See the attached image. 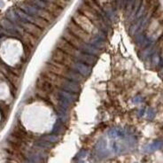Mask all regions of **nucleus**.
Masks as SVG:
<instances>
[{
	"mask_svg": "<svg viewBox=\"0 0 163 163\" xmlns=\"http://www.w3.org/2000/svg\"><path fill=\"white\" fill-rule=\"evenodd\" d=\"M34 22H35V25H37V27L41 28H47L49 26V22L47 20H45L44 19L39 17V18H34L33 19Z\"/></svg>",
	"mask_w": 163,
	"mask_h": 163,
	"instance_id": "12",
	"label": "nucleus"
},
{
	"mask_svg": "<svg viewBox=\"0 0 163 163\" xmlns=\"http://www.w3.org/2000/svg\"><path fill=\"white\" fill-rule=\"evenodd\" d=\"M67 29L73 35H75L76 37H78L84 43H87L90 40V35L87 33L85 30H84L81 27H79L74 20L69 21L67 25Z\"/></svg>",
	"mask_w": 163,
	"mask_h": 163,
	"instance_id": "4",
	"label": "nucleus"
},
{
	"mask_svg": "<svg viewBox=\"0 0 163 163\" xmlns=\"http://www.w3.org/2000/svg\"><path fill=\"white\" fill-rule=\"evenodd\" d=\"M23 26H24V28L27 30V32L29 34L32 35L33 37H39L42 36V34H43L42 29L39 27H37V25L33 24V23H29V22L24 23V25H23Z\"/></svg>",
	"mask_w": 163,
	"mask_h": 163,
	"instance_id": "9",
	"label": "nucleus"
},
{
	"mask_svg": "<svg viewBox=\"0 0 163 163\" xmlns=\"http://www.w3.org/2000/svg\"><path fill=\"white\" fill-rule=\"evenodd\" d=\"M63 39H65L67 42H68L70 44H72L73 46H75V48H80V47H83L84 46V42L80 40L78 37H76L75 35H73L70 31L67 30L65 31L63 33Z\"/></svg>",
	"mask_w": 163,
	"mask_h": 163,
	"instance_id": "8",
	"label": "nucleus"
},
{
	"mask_svg": "<svg viewBox=\"0 0 163 163\" xmlns=\"http://www.w3.org/2000/svg\"><path fill=\"white\" fill-rule=\"evenodd\" d=\"M46 8H47V11L49 12L50 14H52L54 17L59 16L61 13H62V10L60 7H59L58 5H56L55 4L52 3H48L47 5H46Z\"/></svg>",
	"mask_w": 163,
	"mask_h": 163,
	"instance_id": "10",
	"label": "nucleus"
},
{
	"mask_svg": "<svg viewBox=\"0 0 163 163\" xmlns=\"http://www.w3.org/2000/svg\"><path fill=\"white\" fill-rule=\"evenodd\" d=\"M52 3L55 4L56 5H58L59 7H60L61 9L65 8L68 5L67 0H52Z\"/></svg>",
	"mask_w": 163,
	"mask_h": 163,
	"instance_id": "13",
	"label": "nucleus"
},
{
	"mask_svg": "<svg viewBox=\"0 0 163 163\" xmlns=\"http://www.w3.org/2000/svg\"><path fill=\"white\" fill-rule=\"evenodd\" d=\"M43 76H44L46 79H47L48 81H50L51 83L54 85V86H57V87H64L65 85V79L64 77L60 76V75H58L49 70H47V69L43 68V73L41 74Z\"/></svg>",
	"mask_w": 163,
	"mask_h": 163,
	"instance_id": "7",
	"label": "nucleus"
},
{
	"mask_svg": "<svg viewBox=\"0 0 163 163\" xmlns=\"http://www.w3.org/2000/svg\"><path fill=\"white\" fill-rule=\"evenodd\" d=\"M57 47L58 49H60V51L64 52L65 53L68 54L74 57H78L80 55V52L77 48H75V46H73L72 44H70L68 42H67L65 39L61 38L58 41L57 43Z\"/></svg>",
	"mask_w": 163,
	"mask_h": 163,
	"instance_id": "6",
	"label": "nucleus"
},
{
	"mask_svg": "<svg viewBox=\"0 0 163 163\" xmlns=\"http://www.w3.org/2000/svg\"><path fill=\"white\" fill-rule=\"evenodd\" d=\"M37 85L40 95L43 98H48L49 95L54 93V85L42 75L37 81Z\"/></svg>",
	"mask_w": 163,
	"mask_h": 163,
	"instance_id": "3",
	"label": "nucleus"
},
{
	"mask_svg": "<svg viewBox=\"0 0 163 163\" xmlns=\"http://www.w3.org/2000/svg\"><path fill=\"white\" fill-rule=\"evenodd\" d=\"M73 20L79 27H81L90 35L94 31V26H93L91 21L87 17H85L84 14H82L80 13H76L73 17Z\"/></svg>",
	"mask_w": 163,
	"mask_h": 163,
	"instance_id": "5",
	"label": "nucleus"
},
{
	"mask_svg": "<svg viewBox=\"0 0 163 163\" xmlns=\"http://www.w3.org/2000/svg\"><path fill=\"white\" fill-rule=\"evenodd\" d=\"M38 13H39V15H40L41 18L44 19L45 20H47L48 22L52 21L53 19H54V16L52 14H50L48 11H46V10H39Z\"/></svg>",
	"mask_w": 163,
	"mask_h": 163,
	"instance_id": "11",
	"label": "nucleus"
},
{
	"mask_svg": "<svg viewBox=\"0 0 163 163\" xmlns=\"http://www.w3.org/2000/svg\"><path fill=\"white\" fill-rule=\"evenodd\" d=\"M52 60L59 62L67 67H74L75 66L74 58L70 55L65 53L64 52L60 51V49H55L52 51Z\"/></svg>",
	"mask_w": 163,
	"mask_h": 163,
	"instance_id": "1",
	"label": "nucleus"
},
{
	"mask_svg": "<svg viewBox=\"0 0 163 163\" xmlns=\"http://www.w3.org/2000/svg\"><path fill=\"white\" fill-rule=\"evenodd\" d=\"M162 52V56H163V48H162V52Z\"/></svg>",
	"mask_w": 163,
	"mask_h": 163,
	"instance_id": "14",
	"label": "nucleus"
},
{
	"mask_svg": "<svg viewBox=\"0 0 163 163\" xmlns=\"http://www.w3.org/2000/svg\"><path fill=\"white\" fill-rule=\"evenodd\" d=\"M45 69L58 75L62 77H69L71 75V72L69 70V67L57 62L53 60H51L50 62H48L45 65Z\"/></svg>",
	"mask_w": 163,
	"mask_h": 163,
	"instance_id": "2",
	"label": "nucleus"
}]
</instances>
